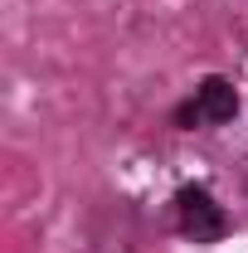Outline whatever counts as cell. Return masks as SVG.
Here are the masks:
<instances>
[{
    "mask_svg": "<svg viewBox=\"0 0 248 253\" xmlns=\"http://www.w3.org/2000/svg\"><path fill=\"white\" fill-rule=\"evenodd\" d=\"M180 229H185L195 244H209L224 234V210L214 205V195L200 185H185L180 190Z\"/></svg>",
    "mask_w": 248,
    "mask_h": 253,
    "instance_id": "6da1fadb",
    "label": "cell"
},
{
    "mask_svg": "<svg viewBox=\"0 0 248 253\" xmlns=\"http://www.w3.org/2000/svg\"><path fill=\"white\" fill-rule=\"evenodd\" d=\"M195 102H200L205 122H229V117L239 112V93H234L229 78H205V83L195 88Z\"/></svg>",
    "mask_w": 248,
    "mask_h": 253,
    "instance_id": "7a4b0ae2",
    "label": "cell"
},
{
    "mask_svg": "<svg viewBox=\"0 0 248 253\" xmlns=\"http://www.w3.org/2000/svg\"><path fill=\"white\" fill-rule=\"evenodd\" d=\"M175 122H180V126H195V122H205V112H200V102H185V107L175 112Z\"/></svg>",
    "mask_w": 248,
    "mask_h": 253,
    "instance_id": "3957f363",
    "label": "cell"
}]
</instances>
